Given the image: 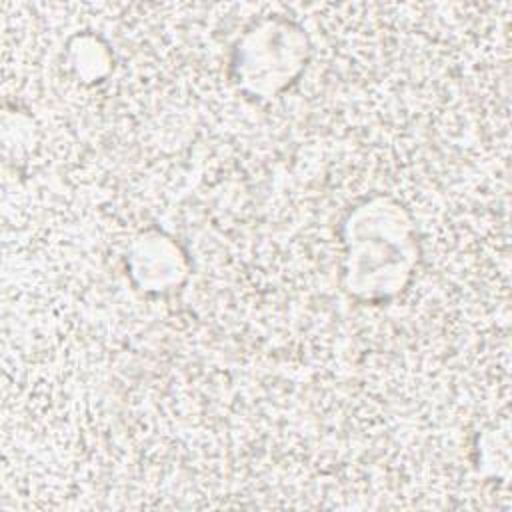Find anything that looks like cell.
Listing matches in <instances>:
<instances>
[{
    "label": "cell",
    "mask_w": 512,
    "mask_h": 512,
    "mask_svg": "<svg viewBox=\"0 0 512 512\" xmlns=\"http://www.w3.org/2000/svg\"><path fill=\"white\" fill-rule=\"evenodd\" d=\"M396 212L386 228L368 224L362 210L354 228L350 226V238L346 240L348 290L368 300L402 290L416 262L414 232L406 216Z\"/></svg>",
    "instance_id": "obj_1"
}]
</instances>
